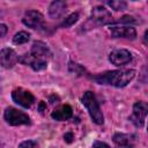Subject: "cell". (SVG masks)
<instances>
[{
    "instance_id": "6da1fadb",
    "label": "cell",
    "mask_w": 148,
    "mask_h": 148,
    "mask_svg": "<svg viewBox=\"0 0 148 148\" xmlns=\"http://www.w3.org/2000/svg\"><path fill=\"white\" fill-rule=\"evenodd\" d=\"M135 76L134 69H119V71H110L98 75L92 76V80L99 84H109L117 88H123L127 86Z\"/></svg>"
},
{
    "instance_id": "7a4b0ae2",
    "label": "cell",
    "mask_w": 148,
    "mask_h": 148,
    "mask_svg": "<svg viewBox=\"0 0 148 148\" xmlns=\"http://www.w3.org/2000/svg\"><path fill=\"white\" fill-rule=\"evenodd\" d=\"M81 102L82 104L86 106L90 118L92 119V121L97 125H102L104 123V116L101 111V108H99V104L94 95L92 91H86L81 98Z\"/></svg>"
},
{
    "instance_id": "3957f363",
    "label": "cell",
    "mask_w": 148,
    "mask_h": 148,
    "mask_svg": "<svg viewBox=\"0 0 148 148\" xmlns=\"http://www.w3.org/2000/svg\"><path fill=\"white\" fill-rule=\"evenodd\" d=\"M3 118L7 121V124L12 126H18V125H28L30 124V118L24 112L15 109V108H7L3 113Z\"/></svg>"
},
{
    "instance_id": "277c9868",
    "label": "cell",
    "mask_w": 148,
    "mask_h": 148,
    "mask_svg": "<svg viewBox=\"0 0 148 148\" xmlns=\"http://www.w3.org/2000/svg\"><path fill=\"white\" fill-rule=\"evenodd\" d=\"M148 114V103L146 102H136L133 105L132 114L130 116V120L135 127H142L145 125L146 116Z\"/></svg>"
},
{
    "instance_id": "5b68a950",
    "label": "cell",
    "mask_w": 148,
    "mask_h": 148,
    "mask_svg": "<svg viewBox=\"0 0 148 148\" xmlns=\"http://www.w3.org/2000/svg\"><path fill=\"white\" fill-rule=\"evenodd\" d=\"M12 98L16 104H18V105H21V106H23L25 109L30 108L35 102L34 95L29 90H25L23 88L14 89L13 92H12Z\"/></svg>"
},
{
    "instance_id": "8992f818",
    "label": "cell",
    "mask_w": 148,
    "mask_h": 148,
    "mask_svg": "<svg viewBox=\"0 0 148 148\" xmlns=\"http://www.w3.org/2000/svg\"><path fill=\"white\" fill-rule=\"evenodd\" d=\"M90 21H92L96 25H104L112 22L111 13L103 6H96L91 10Z\"/></svg>"
},
{
    "instance_id": "52a82bcc",
    "label": "cell",
    "mask_w": 148,
    "mask_h": 148,
    "mask_svg": "<svg viewBox=\"0 0 148 148\" xmlns=\"http://www.w3.org/2000/svg\"><path fill=\"white\" fill-rule=\"evenodd\" d=\"M22 22L24 25L32 28V29H39L44 24V17L43 15L37 10H28L25 12Z\"/></svg>"
},
{
    "instance_id": "ba28073f",
    "label": "cell",
    "mask_w": 148,
    "mask_h": 148,
    "mask_svg": "<svg viewBox=\"0 0 148 148\" xmlns=\"http://www.w3.org/2000/svg\"><path fill=\"white\" fill-rule=\"evenodd\" d=\"M109 60L114 66H124L132 60V54L125 49H117L110 53Z\"/></svg>"
},
{
    "instance_id": "9c48e42d",
    "label": "cell",
    "mask_w": 148,
    "mask_h": 148,
    "mask_svg": "<svg viewBox=\"0 0 148 148\" xmlns=\"http://www.w3.org/2000/svg\"><path fill=\"white\" fill-rule=\"evenodd\" d=\"M18 61L23 65L30 66L34 71H42V69L46 68V66H47V61L36 58L31 53H25V54L18 57Z\"/></svg>"
},
{
    "instance_id": "30bf717a",
    "label": "cell",
    "mask_w": 148,
    "mask_h": 148,
    "mask_svg": "<svg viewBox=\"0 0 148 148\" xmlns=\"http://www.w3.org/2000/svg\"><path fill=\"white\" fill-rule=\"evenodd\" d=\"M0 61L3 68H12L18 61V57L13 49L5 47L0 52Z\"/></svg>"
},
{
    "instance_id": "8fae6325",
    "label": "cell",
    "mask_w": 148,
    "mask_h": 148,
    "mask_svg": "<svg viewBox=\"0 0 148 148\" xmlns=\"http://www.w3.org/2000/svg\"><path fill=\"white\" fill-rule=\"evenodd\" d=\"M30 53L34 57H36L38 59H42V60H45V61H47L51 58V56H52V53H51L50 49L47 47V45L45 43L40 42V40L35 42L32 44L31 50H30Z\"/></svg>"
},
{
    "instance_id": "7c38bea8",
    "label": "cell",
    "mask_w": 148,
    "mask_h": 148,
    "mask_svg": "<svg viewBox=\"0 0 148 148\" xmlns=\"http://www.w3.org/2000/svg\"><path fill=\"white\" fill-rule=\"evenodd\" d=\"M111 35L114 38H127V39H134L136 37V31L133 27L121 25V27H112Z\"/></svg>"
},
{
    "instance_id": "4fadbf2b",
    "label": "cell",
    "mask_w": 148,
    "mask_h": 148,
    "mask_svg": "<svg viewBox=\"0 0 148 148\" xmlns=\"http://www.w3.org/2000/svg\"><path fill=\"white\" fill-rule=\"evenodd\" d=\"M67 8L65 0H53L49 6V15L51 18H60Z\"/></svg>"
},
{
    "instance_id": "5bb4252c",
    "label": "cell",
    "mask_w": 148,
    "mask_h": 148,
    "mask_svg": "<svg viewBox=\"0 0 148 148\" xmlns=\"http://www.w3.org/2000/svg\"><path fill=\"white\" fill-rule=\"evenodd\" d=\"M72 116H73V110H72V108H71L69 105H67V104L57 108V109L53 110L52 113H51L52 119L58 120V121L68 120L69 118H72Z\"/></svg>"
},
{
    "instance_id": "9a60e30c",
    "label": "cell",
    "mask_w": 148,
    "mask_h": 148,
    "mask_svg": "<svg viewBox=\"0 0 148 148\" xmlns=\"http://www.w3.org/2000/svg\"><path fill=\"white\" fill-rule=\"evenodd\" d=\"M135 136L132 134L125 133H116L113 135V142L118 147H132Z\"/></svg>"
},
{
    "instance_id": "2e32d148",
    "label": "cell",
    "mask_w": 148,
    "mask_h": 148,
    "mask_svg": "<svg viewBox=\"0 0 148 148\" xmlns=\"http://www.w3.org/2000/svg\"><path fill=\"white\" fill-rule=\"evenodd\" d=\"M108 6H110L114 10H125L126 9V1L125 0H102Z\"/></svg>"
},
{
    "instance_id": "e0dca14e",
    "label": "cell",
    "mask_w": 148,
    "mask_h": 148,
    "mask_svg": "<svg viewBox=\"0 0 148 148\" xmlns=\"http://www.w3.org/2000/svg\"><path fill=\"white\" fill-rule=\"evenodd\" d=\"M30 39V35L25 31H18L17 34H15V36L13 37V43L16 45H21L27 43Z\"/></svg>"
},
{
    "instance_id": "ac0fdd59",
    "label": "cell",
    "mask_w": 148,
    "mask_h": 148,
    "mask_svg": "<svg viewBox=\"0 0 148 148\" xmlns=\"http://www.w3.org/2000/svg\"><path fill=\"white\" fill-rule=\"evenodd\" d=\"M77 20H79V13H73V14L68 15V16L61 22L60 27H61V28H68V27L73 25Z\"/></svg>"
},
{
    "instance_id": "d6986e66",
    "label": "cell",
    "mask_w": 148,
    "mask_h": 148,
    "mask_svg": "<svg viewBox=\"0 0 148 148\" xmlns=\"http://www.w3.org/2000/svg\"><path fill=\"white\" fill-rule=\"evenodd\" d=\"M37 146H38V143H37L36 141H34V140L23 141V142H21V143L18 145L20 148H24V147H37Z\"/></svg>"
},
{
    "instance_id": "ffe728a7",
    "label": "cell",
    "mask_w": 148,
    "mask_h": 148,
    "mask_svg": "<svg viewBox=\"0 0 148 148\" xmlns=\"http://www.w3.org/2000/svg\"><path fill=\"white\" fill-rule=\"evenodd\" d=\"M72 139H73V134L69 132V133H66L65 135H64V140L66 141V142H68V143H71L72 142Z\"/></svg>"
},
{
    "instance_id": "44dd1931",
    "label": "cell",
    "mask_w": 148,
    "mask_h": 148,
    "mask_svg": "<svg viewBox=\"0 0 148 148\" xmlns=\"http://www.w3.org/2000/svg\"><path fill=\"white\" fill-rule=\"evenodd\" d=\"M0 30H1V34H0V36L1 37H5V35H6V32H7V27H6V24H0Z\"/></svg>"
},
{
    "instance_id": "7402d4cb",
    "label": "cell",
    "mask_w": 148,
    "mask_h": 148,
    "mask_svg": "<svg viewBox=\"0 0 148 148\" xmlns=\"http://www.w3.org/2000/svg\"><path fill=\"white\" fill-rule=\"evenodd\" d=\"M98 146L109 147V145H108V143H105V142H101V141H96V142H94V143H92V147H98Z\"/></svg>"
},
{
    "instance_id": "603a6c76",
    "label": "cell",
    "mask_w": 148,
    "mask_h": 148,
    "mask_svg": "<svg viewBox=\"0 0 148 148\" xmlns=\"http://www.w3.org/2000/svg\"><path fill=\"white\" fill-rule=\"evenodd\" d=\"M143 43L148 46V30L145 32V35H143Z\"/></svg>"
},
{
    "instance_id": "cb8c5ba5",
    "label": "cell",
    "mask_w": 148,
    "mask_h": 148,
    "mask_svg": "<svg viewBox=\"0 0 148 148\" xmlns=\"http://www.w3.org/2000/svg\"><path fill=\"white\" fill-rule=\"evenodd\" d=\"M147 131H148V126H147Z\"/></svg>"
},
{
    "instance_id": "d4e9b609",
    "label": "cell",
    "mask_w": 148,
    "mask_h": 148,
    "mask_svg": "<svg viewBox=\"0 0 148 148\" xmlns=\"http://www.w3.org/2000/svg\"><path fill=\"white\" fill-rule=\"evenodd\" d=\"M132 1H136V0H132Z\"/></svg>"
}]
</instances>
